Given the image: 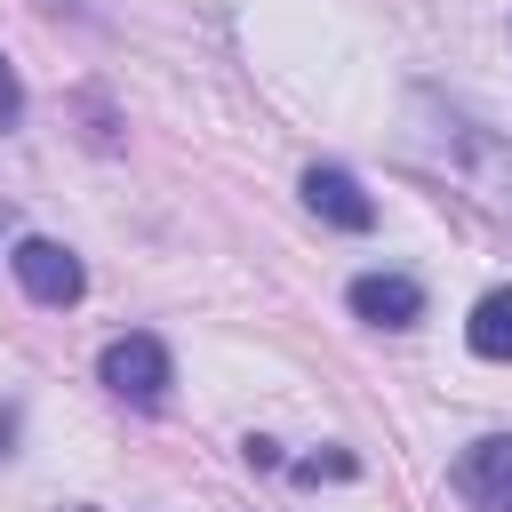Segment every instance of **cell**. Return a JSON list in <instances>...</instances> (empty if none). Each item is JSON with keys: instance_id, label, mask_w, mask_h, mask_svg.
Returning <instances> with one entry per match:
<instances>
[{"instance_id": "3", "label": "cell", "mask_w": 512, "mask_h": 512, "mask_svg": "<svg viewBox=\"0 0 512 512\" xmlns=\"http://www.w3.org/2000/svg\"><path fill=\"white\" fill-rule=\"evenodd\" d=\"M456 488L472 512H512V432H488L456 456Z\"/></svg>"}, {"instance_id": "1", "label": "cell", "mask_w": 512, "mask_h": 512, "mask_svg": "<svg viewBox=\"0 0 512 512\" xmlns=\"http://www.w3.org/2000/svg\"><path fill=\"white\" fill-rule=\"evenodd\" d=\"M96 376H104V392H120L128 408H160V400H168V384H176V368H168V344H160V336H112V344L96 352Z\"/></svg>"}, {"instance_id": "6", "label": "cell", "mask_w": 512, "mask_h": 512, "mask_svg": "<svg viewBox=\"0 0 512 512\" xmlns=\"http://www.w3.org/2000/svg\"><path fill=\"white\" fill-rule=\"evenodd\" d=\"M464 344H472L480 360H512V288H488V296L472 304V320H464Z\"/></svg>"}, {"instance_id": "5", "label": "cell", "mask_w": 512, "mask_h": 512, "mask_svg": "<svg viewBox=\"0 0 512 512\" xmlns=\"http://www.w3.org/2000/svg\"><path fill=\"white\" fill-rule=\"evenodd\" d=\"M304 208L328 216L336 232H368V224H376V200L360 192L352 168H304Z\"/></svg>"}, {"instance_id": "7", "label": "cell", "mask_w": 512, "mask_h": 512, "mask_svg": "<svg viewBox=\"0 0 512 512\" xmlns=\"http://www.w3.org/2000/svg\"><path fill=\"white\" fill-rule=\"evenodd\" d=\"M24 120V88H16V64L0 56V128H16Z\"/></svg>"}, {"instance_id": "8", "label": "cell", "mask_w": 512, "mask_h": 512, "mask_svg": "<svg viewBox=\"0 0 512 512\" xmlns=\"http://www.w3.org/2000/svg\"><path fill=\"white\" fill-rule=\"evenodd\" d=\"M296 480H352V456H304Z\"/></svg>"}, {"instance_id": "4", "label": "cell", "mask_w": 512, "mask_h": 512, "mask_svg": "<svg viewBox=\"0 0 512 512\" xmlns=\"http://www.w3.org/2000/svg\"><path fill=\"white\" fill-rule=\"evenodd\" d=\"M344 304H352L368 328H416V320H424V288H416L408 272H360V280L344 288Z\"/></svg>"}, {"instance_id": "2", "label": "cell", "mask_w": 512, "mask_h": 512, "mask_svg": "<svg viewBox=\"0 0 512 512\" xmlns=\"http://www.w3.org/2000/svg\"><path fill=\"white\" fill-rule=\"evenodd\" d=\"M16 280H24V296L32 304H80V288H88V272H80V256L64 248V240H16Z\"/></svg>"}]
</instances>
